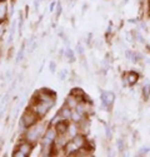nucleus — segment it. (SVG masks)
<instances>
[{
  "instance_id": "nucleus-1",
  "label": "nucleus",
  "mask_w": 150,
  "mask_h": 157,
  "mask_svg": "<svg viewBox=\"0 0 150 157\" xmlns=\"http://www.w3.org/2000/svg\"><path fill=\"white\" fill-rule=\"evenodd\" d=\"M39 121H40V118L38 117V114L29 107L27 111L23 113L21 118H20V128L24 129V131L28 129V128H31Z\"/></svg>"
},
{
  "instance_id": "nucleus-2",
  "label": "nucleus",
  "mask_w": 150,
  "mask_h": 157,
  "mask_svg": "<svg viewBox=\"0 0 150 157\" xmlns=\"http://www.w3.org/2000/svg\"><path fill=\"white\" fill-rule=\"evenodd\" d=\"M54 106V104H52V103H46V102H31V106H30V108L38 114V117L41 120V118H44V117L49 113V111L52 109V107Z\"/></svg>"
},
{
  "instance_id": "nucleus-3",
  "label": "nucleus",
  "mask_w": 150,
  "mask_h": 157,
  "mask_svg": "<svg viewBox=\"0 0 150 157\" xmlns=\"http://www.w3.org/2000/svg\"><path fill=\"white\" fill-rule=\"evenodd\" d=\"M100 99H102V108L105 111H110L112 103L115 102V93L110 92V90H103L100 94Z\"/></svg>"
},
{
  "instance_id": "nucleus-4",
  "label": "nucleus",
  "mask_w": 150,
  "mask_h": 157,
  "mask_svg": "<svg viewBox=\"0 0 150 157\" xmlns=\"http://www.w3.org/2000/svg\"><path fill=\"white\" fill-rule=\"evenodd\" d=\"M16 148L18 150H20L25 156H30L31 155V152H33V150H34V145L31 142H29V141H27L25 138H23L20 142H18V145H16Z\"/></svg>"
},
{
  "instance_id": "nucleus-5",
  "label": "nucleus",
  "mask_w": 150,
  "mask_h": 157,
  "mask_svg": "<svg viewBox=\"0 0 150 157\" xmlns=\"http://www.w3.org/2000/svg\"><path fill=\"white\" fill-rule=\"evenodd\" d=\"M10 13L8 10V3L6 0H0V25L4 24L8 20V17Z\"/></svg>"
},
{
  "instance_id": "nucleus-6",
  "label": "nucleus",
  "mask_w": 150,
  "mask_h": 157,
  "mask_svg": "<svg viewBox=\"0 0 150 157\" xmlns=\"http://www.w3.org/2000/svg\"><path fill=\"white\" fill-rule=\"evenodd\" d=\"M80 124L79 123H75V122H71L69 123V127H68V131H66V137L69 140H71L73 137H75L78 133H80Z\"/></svg>"
},
{
  "instance_id": "nucleus-7",
  "label": "nucleus",
  "mask_w": 150,
  "mask_h": 157,
  "mask_svg": "<svg viewBox=\"0 0 150 157\" xmlns=\"http://www.w3.org/2000/svg\"><path fill=\"white\" fill-rule=\"evenodd\" d=\"M69 123L70 121H65V120H59L54 127L56 129L58 135H66V131H68V127H69Z\"/></svg>"
},
{
  "instance_id": "nucleus-8",
  "label": "nucleus",
  "mask_w": 150,
  "mask_h": 157,
  "mask_svg": "<svg viewBox=\"0 0 150 157\" xmlns=\"http://www.w3.org/2000/svg\"><path fill=\"white\" fill-rule=\"evenodd\" d=\"M71 112H73V109H71L70 107H68L66 104H62L61 108H60L59 112H58V114H59V117H60V120L70 121V120H71Z\"/></svg>"
},
{
  "instance_id": "nucleus-9",
  "label": "nucleus",
  "mask_w": 150,
  "mask_h": 157,
  "mask_svg": "<svg viewBox=\"0 0 150 157\" xmlns=\"http://www.w3.org/2000/svg\"><path fill=\"white\" fill-rule=\"evenodd\" d=\"M71 141L77 145L78 147H79V150H81V148H84L85 146H86V143H88V140H86V135H84V133H78L75 137H73L71 138Z\"/></svg>"
},
{
  "instance_id": "nucleus-10",
  "label": "nucleus",
  "mask_w": 150,
  "mask_h": 157,
  "mask_svg": "<svg viewBox=\"0 0 150 157\" xmlns=\"http://www.w3.org/2000/svg\"><path fill=\"white\" fill-rule=\"evenodd\" d=\"M43 137L46 138V140H49V141H52V142H55V140H56V137H58V132H56L55 127H54L53 124H49Z\"/></svg>"
},
{
  "instance_id": "nucleus-11",
  "label": "nucleus",
  "mask_w": 150,
  "mask_h": 157,
  "mask_svg": "<svg viewBox=\"0 0 150 157\" xmlns=\"http://www.w3.org/2000/svg\"><path fill=\"white\" fill-rule=\"evenodd\" d=\"M125 75H127L129 87H134L138 82H139V79H140V74L138 73V72H135V71H130V72H128Z\"/></svg>"
},
{
  "instance_id": "nucleus-12",
  "label": "nucleus",
  "mask_w": 150,
  "mask_h": 157,
  "mask_svg": "<svg viewBox=\"0 0 150 157\" xmlns=\"http://www.w3.org/2000/svg\"><path fill=\"white\" fill-rule=\"evenodd\" d=\"M79 102H80V99H79L78 97H75L74 94L69 93V94L66 96V98H65L64 104H66L68 107H70L71 109H74V108H77V106H78V103H79Z\"/></svg>"
},
{
  "instance_id": "nucleus-13",
  "label": "nucleus",
  "mask_w": 150,
  "mask_h": 157,
  "mask_svg": "<svg viewBox=\"0 0 150 157\" xmlns=\"http://www.w3.org/2000/svg\"><path fill=\"white\" fill-rule=\"evenodd\" d=\"M85 118H86V116H84L83 113H80L78 109H75V108L73 109V112H71V120H70L71 122H75V123H79L80 124Z\"/></svg>"
},
{
  "instance_id": "nucleus-14",
  "label": "nucleus",
  "mask_w": 150,
  "mask_h": 157,
  "mask_svg": "<svg viewBox=\"0 0 150 157\" xmlns=\"http://www.w3.org/2000/svg\"><path fill=\"white\" fill-rule=\"evenodd\" d=\"M141 96H143V99H144V101H148V99L150 98V84H149V81H148V79H146V83L143 86Z\"/></svg>"
},
{
  "instance_id": "nucleus-15",
  "label": "nucleus",
  "mask_w": 150,
  "mask_h": 157,
  "mask_svg": "<svg viewBox=\"0 0 150 157\" xmlns=\"http://www.w3.org/2000/svg\"><path fill=\"white\" fill-rule=\"evenodd\" d=\"M64 57L66 58V60L68 62H70V63H73L74 60H75V53H74V50L71 49V48H66L65 50H64Z\"/></svg>"
},
{
  "instance_id": "nucleus-16",
  "label": "nucleus",
  "mask_w": 150,
  "mask_h": 157,
  "mask_svg": "<svg viewBox=\"0 0 150 157\" xmlns=\"http://www.w3.org/2000/svg\"><path fill=\"white\" fill-rule=\"evenodd\" d=\"M70 93L71 94H74L75 97H78L80 101H83L84 99V97H85V92L81 89V88H79V87H77V88H73L71 90H70Z\"/></svg>"
},
{
  "instance_id": "nucleus-17",
  "label": "nucleus",
  "mask_w": 150,
  "mask_h": 157,
  "mask_svg": "<svg viewBox=\"0 0 150 157\" xmlns=\"http://www.w3.org/2000/svg\"><path fill=\"white\" fill-rule=\"evenodd\" d=\"M25 42L21 44V47H20V49H19V52L16 53V57H15V63H20L21 60H23V58H24V50H25Z\"/></svg>"
},
{
  "instance_id": "nucleus-18",
  "label": "nucleus",
  "mask_w": 150,
  "mask_h": 157,
  "mask_svg": "<svg viewBox=\"0 0 150 157\" xmlns=\"http://www.w3.org/2000/svg\"><path fill=\"white\" fill-rule=\"evenodd\" d=\"M116 147H118V151H119L120 153H124V152H125L127 145H125V140H124V138H118V140H116Z\"/></svg>"
},
{
  "instance_id": "nucleus-19",
  "label": "nucleus",
  "mask_w": 150,
  "mask_h": 157,
  "mask_svg": "<svg viewBox=\"0 0 150 157\" xmlns=\"http://www.w3.org/2000/svg\"><path fill=\"white\" fill-rule=\"evenodd\" d=\"M143 56H141V53L140 52H133V54H131V62L133 63H139V62H141L143 60Z\"/></svg>"
},
{
  "instance_id": "nucleus-20",
  "label": "nucleus",
  "mask_w": 150,
  "mask_h": 157,
  "mask_svg": "<svg viewBox=\"0 0 150 157\" xmlns=\"http://www.w3.org/2000/svg\"><path fill=\"white\" fill-rule=\"evenodd\" d=\"M104 129H105V136H106V140H111L112 138V132H111V128L108 123H104Z\"/></svg>"
},
{
  "instance_id": "nucleus-21",
  "label": "nucleus",
  "mask_w": 150,
  "mask_h": 157,
  "mask_svg": "<svg viewBox=\"0 0 150 157\" xmlns=\"http://www.w3.org/2000/svg\"><path fill=\"white\" fill-rule=\"evenodd\" d=\"M14 32H15V21L12 23L11 28H10V33H9V38H8V44H10L12 42V39H14Z\"/></svg>"
},
{
  "instance_id": "nucleus-22",
  "label": "nucleus",
  "mask_w": 150,
  "mask_h": 157,
  "mask_svg": "<svg viewBox=\"0 0 150 157\" xmlns=\"http://www.w3.org/2000/svg\"><path fill=\"white\" fill-rule=\"evenodd\" d=\"M75 50H77V53H78L80 57H84L85 49H84V47H83V44H81V43H78V44H77V47H75Z\"/></svg>"
},
{
  "instance_id": "nucleus-23",
  "label": "nucleus",
  "mask_w": 150,
  "mask_h": 157,
  "mask_svg": "<svg viewBox=\"0 0 150 157\" xmlns=\"http://www.w3.org/2000/svg\"><path fill=\"white\" fill-rule=\"evenodd\" d=\"M149 152H150V147L149 146H143L139 151H138V156H144V155H146Z\"/></svg>"
},
{
  "instance_id": "nucleus-24",
  "label": "nucleus",
  "mask_w": 150,
  "mask_h": 157,
  "mask_svg": "<svg viewBox=\"0 0 150 157\" xmlns=\"http://www.w3.org/2000/svg\"><path fill=\"white\" fill-rule=\"evenodd\" d=\"M61 13H62V5H61V3H56V10H55V18L56 19L61 15Z\"/></svg>"
},
{
  "instance_id": "nucleus-25",
  "label": "nucleus",
  "mask_w": 150,
  "mask_h": 157,
  "mask_svg": "<svg viewBox=\"0 0 150 157\" xmlns=\"http://www.w3.org/2000/svg\"><path fill=\"white\" fill-rule=\"evenodd\" d=\"M66 73H68V72H66L65 69L60 71V72L58 73V77H59V79H60V81H64V79H65V77H66Z\"/></svg>"
},
{
  "instance_id": "nucleus-26",
  "label": "nucleus",
  "mask_w": 150,
  "mask_h": 157,
  "mask_svg": "<svg viewBox=\"0 0 150 157\" xmlns=\"http://www.w3.org/2000/svg\"><path fill=\"white\" fill-rule=\"evenodd\" d=\"M23 23H24V17H23V13L19 14V33H21V29H23Z\"/></svg>"
},
{
  "instance_id": "nucleus-27",
  "label": "nucleus",
  "mask_w": 150,
  "mask_h": 157,
  "mask_svg": "<svg viewBox=\"0 0 150 157\" xmlns=\"http://www.w3.org/2000/svg\"><path fill=\"white\" fill-rule=\"evenodd\" d=\"M12 156H14V157H27V156H25L20 150H18V148H15L14 150V152H12Z\"/></svg>"
},
{
  "instance_id": "nucleus-28",
  "label": "nucleus",
  "mask_w": 150,
  "mask_h": 157,
  "mask_svg": "<svg viewBox=\"0 0 150 157\" xmlns=\"http://www.w3.org/2000/svg\"><path fill=\"white\" fill-rule=\"evenodd\" d=\"M49 69H50V72H52V73H55V71H56V63L54 60L49 63Z\"/></svg>"
},
{
  "instance_id": "nucleus-29",
  "label": "nucleus",
  "mask_w": 150,
  "mask_h": 157,
  "mask_svg": "<svg viewBox=\"0 0 150 157\" xmlns=\"http://www.w3.org/2000/svg\"><path fill=\"white\" fill-rule=\"evenodd\" d=\"M131 54H133V52L131 50H125V57H127V59H131Z\"/></svg>"
},
{
  "instance_id": "nucleus-30",
  "label": "nucleus",
  "mask_w": 150,
  "mask_h": 157,
  "mask_svg": "<svg viewBox=\"0 0 150 157\" xmlns=\"http://www.w3.org/2000/svg\"><path fill=\"white\" fill-rule=\"evenodd\" d=\"M140 27H141V29H143V30L148 32V25H146L144 21H140Z\"/></svg>"
},
{
  "instance_id": "nucleus-31",
  "label": "nucleus",
  "mask_w": 150,
  "mask_h": 157,
  "mask_svg": "<svg viewBox=\"0 0 150 157\" xmlns=\"http://www.w3.org/2000/svg\"><path fill=\"white\" fill-rule=\"evenodd\" d=\"M54 6H55V3H52V5H50V10H53Z\"/></svg>"
},
{
  "instance_id": "nucleus-32",
  "label": "nucleus",
  "mask_w": 150,
  "mask_h": 157,
  "mask_svg": "<svg viewBox=\"0 0 150 157\" xmlns=\"http://www.w3.org/2000/svg\"><path fill=\"white\" fill-rule=\"evenodd\" d=\"M148 21H149V24H150V10H149V14H148Z\"/></svg>"
},
{
  "instance_id": "nucleus-33",
  "label": "nucleus",
  "mask_w": 150,
  "mask_h": 157,
  "mask_svg": "<svg viewBox=\"0 0 150 157\" xmlns=\"http://www.w3.org/2000/svg\"><path fill=\"white\" fill-rule=\"evenodd\" d=\"M148 5H149V10H150V0H148Z\"/></svg>"
},
{
  "instance_id": "nucleus-34",
  "label": "nucleus",
  "mask_w": 150,
  "mask_h": 157,
  "mask_svg": "<svg viewBox=\"0 0 150 157\" xmlns=\"http://www.w3.org/2000/svg\"><path fill=\"white\" fill-rule=\"evenodd\" d=\"M38 2H41V0H38Z\"/></svg>"
}]
</instances>
